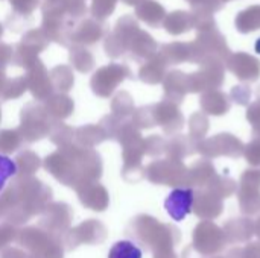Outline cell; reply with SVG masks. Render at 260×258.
Segmentation results:
<instances>
[{
    "label": "cell",
    "mask_w": 260,
    "mask_h": 258,
    "mask_svg": "<svg viewBox=\"0 0 260 258\" xmlns=\"http://www.w3.org/2000/svg\"><path fill=\"white\" fill-rule=\"evenodd\" d=\"M256 50H257V53H260V38L257 40V43H256Z\"/></svg>",
    "instance_id": "277c9868"
},
{
    "label": "cell",
    "mask_w": 260,
    "mask_h": 258,
    "mask_svg": "<svg viewBox=\"0 0 260 258\" xmlns=\"http://www.w3.org/2000/svg\"><path fill=\"white\" fill-rule=\"evenodd\" d=\"M193 208V190L186 187L174 189L165 199V210L175 222H183Z\"/></svg>",
    "instance_id": "6da1fadb"
},
{
    "label": "cell",
    "mask_w": 260,
    "mask_h": 258,
    "mask_svg": "<svg viewBox=\"0 0 260 258\" xmlns=\"http://www.w3.org/2000/svg\"><path fill=\"white\" fill-rule=\"evenodd\" d=\"M108 258H143V251L131 240H119L110 248Z\"/></svg>",
    "instance_id": "7a4b0ae2"
},
{
    "label": "cell",
    "mask_w": 260,
    "mask_h": 258,
    "mask_svg": "<svg viewBox=\"0 0 260 258\" xmlns=\"http://www.w3.org/2000/svg\"><path fill=\"white\" fill-rule=\"evenodd\" d=\"M17 172H18L17 163L12 158L0 154V193L5 190L8 181L17 175Z\"/></svg>",
    "instance_id": "3957f363"
}]
</instances>
